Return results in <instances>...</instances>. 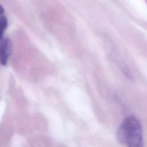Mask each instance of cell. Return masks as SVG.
Returning a JSON list of instances; mask_svg holds the SVG:
<instances>
[{"mask_svg":"<svg viewBox=\"0 0 147 147\" xmlns=\"http://www.w3.org/2000/svg\"><path fill=\"white\" fill-rule=\"evenodd\" d=\"M117 138L127 147H142V129L138 119L133 115L125 118L118 128Z\"/></svg>","mask_w":147,"mask_h":147,"instance_id":"6da1fadb","label":"cell"},{"mask_svg":"<svg viewBox=\"0 0 147 147\" xmlns=\"http://www.w3.org/2000/svg\"><path fill=\"white\" fill-rule=\"evenodd\" d=\"M12 52V43L9 38H3L0 44V63L6 65Z\"/></svg>","mask_w":147,"mask_h":147,"instance_id":"7a4b0ae2","label":"cell"},{"mask_svg":"<svg viewBox=\"0 0 147 147\" xmlns=\"http://www.w3.org/2000/svg\"><path fill=\"white\" fill-rule=\"evenodd\" d=\"M7 19L5 16H0V40H2L3 37V34L7 26Z\"/></svg>","mask_w":147,"mask_h":147,"instance_id":"3957f363","label":"cell"},{"mask_svg":"<svg viewBox=\"0 0 147 147\" xmlns=\"http://www.w3.org/2000/svg\"><path fill=\"white\" fill-rule=\"evenodd\" d=\"M4 11H4V9H3V7L0 5V16L3 14L4 13Z\"/></svg>","mask_w":147,"mask_h":147,"instance_id":"277c9868","label":"cell"}]
</instances>
